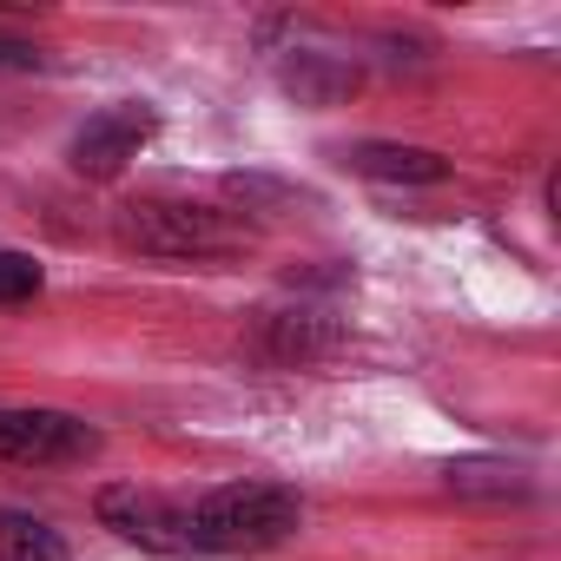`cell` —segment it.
Instances as JSON below:
<instances>
[{
    "label": "cell",
    "instance_id": "cell-1",
    "mask_svg": "<svg viewBox=\"0 0 561 561\" xmlns=\"http://www.w3.org/2000/svg\"><path fill=\"white\" fill-rule=\"evenodd\" d=\"M298 515H305V502L277 482H225L185 508V548H211V554L277 548L298 528Z\"/></svg>",
    "mask_w": 561,
    "mask_h": 561
},
{
    "label": "cell",
    "instance_id": "cell-2",
    "mask_svg": "<svg viewBox=\"0 0 561 561\" xmlns=\"http://www.w3.org/2000/svg\"><path fill=\"white\" fill-rule=\"evenodd\" d=\"M119 244L146 257H179V264H225L251 251V225L218 211V205H179V198H146L119 211Z\"/></svg>",
    "mask_w": 561,
    "mask_h": 561
},
{
    "label": "cell",
    "instance_id": "cell-3",
    "mask_svg": "<svg viewBox=\"0 0 561 561\" xmlns=\"http://www.w3.org/2000/svg\"><path fill=\"white\" fill-rule=\"evenodd\" d=\"M152 133H159V113H152V106H106V113H93V119L73 133L67 159H73L80 179H119V172L146 152Z\"/></svg>",
    "mask_w": 561,
    "mask_h": 561
},
{
    "label": "cell",
    "instance_id": "cell-4",
    "mask_svg": "<svg viewBox=\"0 0 561 561\" xmlns=\"http://www.w3.org/2000/svg\"><path fill=\"white\" fill-rule=\"evenodd\" d=\"M100 436L67 410H0V462H87Z\"/></svg>",
    "mask_w": 561,
    "mask_h": 561
},
{
    "label": "cell",
    "instance_id": "cell-5",
    "mask_svg": "<svg viewBox=\"0 0 561 561\" xmlns=\"http://www.w3.org/2000/svg\"><path fill=\"white\" fill-rule=\"evenodd\" d=\"M100 522H106L119 541L146 548V554H185V508H172L165 495H152V489H139V482L100 489Z\"/></svg>",
    "mask_w": 561,
    "mask_h": 561
},
{
    "label": "cell",
    "instance_id": "cell-6",
    "mask_svg": "<svg viewBox=\"0 0 561 561\" xmlns=\"http://www.w3.org/2000/svg\"><path fill=\"white\" fill-rule=\"evenodd\" d=\"M344 165L364 172V179H390V185H443L449 179V159L443 152H430V146H383V139L351 146Z\"/></svg>",
    "mask_w": 561,
    "mask_h": 561
},
{
    "label": "cell",
    "instance_id": "cell-7",
    "mask_svg": "<svg viewBox=\"0 0 561 561\" xmlns=\"http://www.w3.org/2000/svg\"><path fill=\"white\" fill-rule=\"evenodd\" d=\"M0 561H67V541L21 508H0Z\"/></svg>",
    "mask_w": 561,
    "mask_h": 561
},
{
    "label": "cell",
    "instance_id": "cell-8",
    "mask_svg": "<svg viewBox=\"0 0 561 561\" xmlns=\"http://www.w3.org/2000/svg\"><path fill=\"white\" fill-rule=\"evenodd\" d=\"M41 285H47V271L27 251H0V305H27L41 298Z\"/></svg>",
    "mask_w": 561,
    "mask_h": 561
},
{
    "label": "cell",
    "instance_id": "cell-9",
    "mask_svg": "<svg viewBox=\"0 0 561 561\" xmlns=\"http://www.w3.org/2000/svg\"><path fill=\"white\" fill-rule=\"evenodd\" d=\"M331 344V331H318L311 324V311H291V318H277V357H311V351H324Z\"/></svg>",
    "mask_w": 561,
    "mask_h": 561
},
{
    "label": "cell",
    "instance_id": "cell-10",
    "mask_svg": "<svg viewBox=\"0 0 561 561\" xmlns=\"http://www.w3.org/2000/svg\"><path fill=\"white\" fill-rule=\"evenodd\" d=\"M41 67V47L34 41H14V34H0V73H27Z\"/></svg>",
    "mask_w": 561,
    "mask_h": 561
}]
</instances>
